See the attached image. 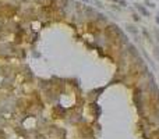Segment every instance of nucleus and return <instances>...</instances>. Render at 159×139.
I'll list each match as a JSON object with an SVG mask.
<instances>
[{"instance_id": "nucleus-1", "label": "nucleus", "mask_w": 159, "mask_h": 139, "mask_svg": "<svg viewBox=\"0 0 159 139\" xmlns=\"http://www.w3.org/2000/svg\"><path fill=\"white\" fill-rule=\"evenodd\" d=\"M135 7H137V10L139 11V13L142 14V15H145V17H149V11L145 8V6L144 4H139V3H135Z\"/></svg>"}, {"instance_id": "nucleus-2", "label": "nucleus", "mask_w": 159, "mask_h": 139, "mask_svg": "<svg viewBox=\"0 0 159 139\" xmlns=\"http://www.w3.org/2000/svg\"><path fill=\"white\" fill-rule=\"evenodd\" d=\"M127 29L130 31V32H133V33H137L138 31H137V28L134 27V25H127Z\"/></svg>"}, {"instance_id": "nucleus-3", "label": "nucleus", "mask_w": 159, "mask_h": 139, "mask_svg": "<svg viewBox=\"0 0 159 139\" xmlns=\"http://www.w3.org/2000/svg\"><path fill=\"white\" fill-rule=\"evenodd\" d=\"M145 4H147V7H155V3L151 2V0H145Z\"/></svg>"}, {"instance_id": "nucleus-4", "label": "nucleus", "mask_w": 159, "mask_h": 139, "mask_svg": "<svg viewBox=\"0 0 159 139\" xmlns=\"http://www.w3.org/2000/svg\"><path fill=\"white\" fill-rule=\"evenodd\" d=\"M119 4H121V6H127V2H126V0H119Z\"/></svg>"}, {"instance_id": "nucleus-5", "label": "nucleus", "mask_w": 159, "mask_h": 139, "mask_svg": "<svg viewBox=\"0 0 159 139\" xmlns=\"http://www.w3.org/2000/svg\"><path fill=\"white\" fill-rule=\"evenodd\" d=\"M134 19H135V21H138V19H139V17L137 15V14H134Z\"/></svg>"}, {"instance_id": "nucleus-6", "label": "nucleus", "mask_w": 159, "mask_h": 139, "mask_svg": "<svg viewBox=\"0 0 159 139\" xmlns=\"http://www.w3.org/2000/svg\"><path fill=\"white\" fill-rule=\"evenodd\" d=\"M156 22H158V24H159V14H158V15H156Z\"/></svg>"}, {"instance_id": "nucleus-7", "label": "nucleus", "mask_w": 159, "mask_h": 139, "mask_svg": "<svg viewBox=\"0 0 159 139\" xmlns=\"http://www.w3.org/2000/svg\"><path fill=\"white\" fill-rule=\"evenodd\" d=\"M84 2H85V3H88V2H89V0H84Z\"/></svg>"}, {"instance_id": "nucleus-8", "label": "nucleus", "mask_w": 159, "mask_h": 139, "mask_svg": "<svg viewBox=\"0 0 159 139\" xmlns=\"http://www.w3.org/2000/svg\"><path fill=\"white\" fill-rule=\"evenodd\" d=\"M114 2H119V0H114Z\"/></svg>"}]
</instances>
